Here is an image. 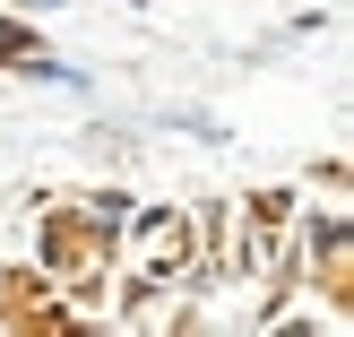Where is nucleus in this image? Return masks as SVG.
Wrapping results in <instances>:
<instances>
[{
    "label": "nucleus",
    "mask_w": 354,
    "mask_h": 337,
    "mask_svg": "<svg viewBox=\"0 0 354 337\" xmlns=\"http://www.w3.org/2000/svg\"><path fill=\"white\" fill-rule=\"evenodd\" d=\"M130 190H86V199H78V225H86V234H104V242H121V225H130Z\"/></svg>",
    "instance_id": "1"
},
{
    "label": "nucleus",
    "mask_w": 354,
    "mask_h": 337,
    "mask_svg": "<svg viewBox=\"0 0 354 337\" xmlns=\"http://www.w3.org/2000/svg\"><path fill=\"white\" fill-rule=\"evenodd\" d=\"M35 9H61V0H35Z\"/></svg>",
    "instance_id": "3"
},
{
    "label": "nucleus",
    "mask_w": 354,
    "mask_h": 337,
    "mask_svg": "<svg viewBox=\"0 0 354 337\" xmlns=\"http://www.w3.org/2000/svg\"><path fill=\"white\" fill-rule=\"evenodd\" d=\"M26 52H35L26 35H17V26H0V61H26Z\"/></svg>",
    "instance_id": "2"
}]
</instances>
